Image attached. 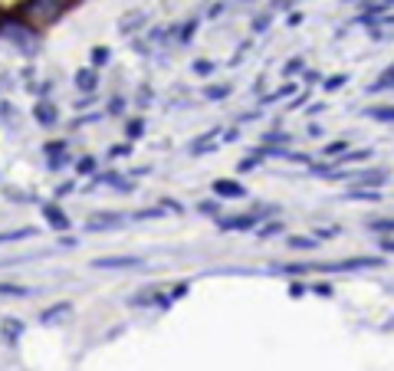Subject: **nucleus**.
I'll list each match as a JSON object with an SVG mask.
<instances>
[{"label":"nucleus","instance_id":"nucleus-1","mask_svg":"<svg viewBox=\"0 0 394 371\" xmlns=\"http://www.w3.org/2000/svg\"><path fill=\"white\" fill-rule=\"evenodd\" d=\"M378 267L375 257H355V259H339V263H289L283 273H348V269H371Z\"/></svg>","mask_w":394,"mask_h":371},{"label":"nucleus","instance_id":"nucleus-2","mask_svg":"<svg viewBox=\"0 0 394 371\" xmlns=\"http://www.w3.org/2000/svg\"><path fill=\"white\" fill-rule=\"evenodd\" d=\"M95 269H129V267H142L138 257H102V259H92Z\"/></svg>","mask_w":394,"mask_h":371},{"label":"nucleus","instance_id":"nucleus-3","mask_svg":"<svg viewBox=\"0 0 394 371\" xmlns=\"http://www.w3.org/2000/svg\"><path fill=\"white\" fill-rule=\"evenodd\" d=\"M253 224H257V217H230V220H220V230H247Z\"/></svg>","mask_w":394,"mask_h":371},{"label":"nucleus","instance_id":"nucleus-4","mask_svg":"<svg viewBox=\"0 0 394 371\" xmlns=\"http://www.w3.org/2000/svg\"><path fill=\"white\" fill-rule=\"evenodd\" d=\"M214 190L220 194V198L223 194H227V198H243V188L237 181H214Z\"/></svg>","mask_w":394,"mask_h":371},{"label":"nucleus","instance_id":"nucleus-5","mask_svg":"<svg viewBox=\"0 0 394 371\" xmlns=\"http://www.w3.org/2000/svg\"><path fill=\"white\" fill-rule=\"evenodd\" d=\"M368 119H378V122H394V105H378V109H368Z\"/></svg>","mask_w":394,"mask_h":371},{"label":"nucleus","instance_id":"nucleus-6","mask_svg":"<svg viewBox=\"0 0 394 371\" xmlns=\"http://www.w3.org/2000/svg\"><path fill=\"white\" fill-rule=\"evenodd\" d=\"M112 224H122V214H95L89 220V227H112Z\"/></svg>","mask_w":394,"mask_h":371},{"label":"nucleus","instance_id":"nucleus-7","mask_svg":"<svg viewBox=\"0 0 394 371\" xmlns=\"http://www.w3.org/2000/svg\"><path fill=\"white\" fill-rule=\"evenodd\" d=\"M43 214L53 220V227H60V230H63V227H69V220H66V217H63L56 208H43Z\"/></svg>","mask_w":394,"mask_h":371},{"label":"nucleus","instance_id":"nucleus-8","mask_svg":"<svg viewBox=\"0 0 394 371\" xmlns=\"http://www.w3.org/2000/svg\"><path fill=\"white\" fill-rule=\"evenodd\" d=\"M348 198L351 200H381V194H378V190H358V188H355Z\"/></svg>","mask_w":394,"mask_h":371},{"label":"nucleus","instance_id":"nucleus-9","mask_svg":"<svg viewBox=\"0 0 394 371\" xmlns=\"http://www.w3.org/2000/svg\"><path fill=\"white\" fill-rule=\"evenodd\" d=\"M371 230H378V233H391V230H394V220H371Z\"/></svg>","mask_w":394,"mask_h":371},{"label":"nucleus","instance_id":"nucleus-10","mask_svg":"<svg viewBox=\"0 0 394 371\" xmlns=\"http://www.w3.org/2000/svg\"><path fill=\"white\" fill-rule=\"evenodd\" d=\"M76 82H79L82 89H92V86H95V76H92V72H79Z\"/></svg>","mask_w":394,"mask_h":371},{"label":"nucleus","instance_id":"nucleus-11","mask_svg":"<svg viewBox=\"0 0 394 371\" xmlns=\"http://www.w3.org/2000/svg\"><path fill=\"white\" fill-rule=\"evenodd\" d=\"M345 145L348 141H332V145H326V155H345Z\"/></svg>","mask_w":394,"mask_h":371},{"label":"nucleus","instance_id":"nucleus-12","mask_svg":"<svg viewBox=\"0 0 394 371\" xmlns=\"http://www.w3.org/2000/svg\"><path fill=\"white\" fill-rule=\"evenodd\" d=\"M36 115H43L40 122H46V125H50V122H56V119H53V109H50V105H43V109L36 105Z\"/></svg>","mask_w":394,"mask_h":371},{"label":"nucleus","instance_id":"nucleus-13","mask_svg":"<svg viewBox=\"0 0 394 371\" xmlns=\"http://www.w3.org/2000/svg\"><path fill=\"white\" fill-rule=\"evenodd\" d=\"M292 247H312V240H306V237H292Z\"/></svg>","mask_w":394,"mask_h":371},{"label":"nucleus","instance_id":"nucleus-14","mask_svg":"<svg viewBox=\"0 0 394 371\" xmlns=\"http://www.w3.org/2000/svg\"><path fill=\"white\" fill-rule=\"evenodd\" d=\"M207 95H211V99H220V95H227V89L214 86V89H207Z\"/></svg>","mask_w":394,"mask_h":371},{"label":"nucleus","instance_id":"nucleus-15","mask_svg":"<svg viewBox=\"0 0 394 371\" xmlns=\"http://www.w3.org/2000/svg\"><path fill=\"white\" fill-rule=\"evenodd\" d=\"M345 82V76H335V79H329V89H339Z\"/></svg>","mask_w":394,"mask_h":371},{"label":"nucleus","instance_id":"nucleus-16","mask_svg":"<svg viewBox=\"0 0 394 371\" xmlns=\"http://www.w3.org/2000/svg\"><path fill=\"white\" fill-rule=\"evenodd\" d=\"M381 247H385V250H391V253H394V240H388V237H381Z\"/></svg>","mask_w":394,"mask_h":371}]
</instances>
